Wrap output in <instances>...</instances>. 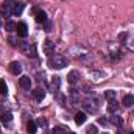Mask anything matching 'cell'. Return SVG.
I'll return each mask as SVG.
<instances>
[{
	"instance_id": "cell-1",
	"label": "cell",
	"mask_w": 134,
	"mask_h": 134,
	"mask_svg": "<svg viewBox=\"0 0 134 134\" xmlns=\"http://www.w3.org/2000/svg\"><path fill=\"white\" fill-rule=\"evenodd\" d=\"M67 64H69V61H67L66 56H63V55H55L50 59V66L53 69H64V67H67Z\"/></svg>"
},
{
	"instance_id": "cell-17",
	"label": "cell",
	"mask_w": 134,
	"mask_h": 134,
	"mask_svg": "<svg viewBox=\"0 0 134 134\" xmlns=\"http://www.w3.org/2000/svg\"><path fill=\"white\" fill-rule=\"evenodd\" d=\"M0 120H2V123H9V122L13 120V115H11L9 112H5V114H0Z\"/></svg>"
},
{
	"instance_id": "cell-11",
	"label": "cell",
	"mask_w": 134,
	"mask_h": 134,
	"mask_svg": "<svg viewBox=\"0 0 134 134\" xmlns=\"http://www.w3.org/2000/svg\"><path fill=\"white\" fill-rule=\"evenodd\" d=\"M86 119H87V115H86L84 112H76V114H75V123H76V125H83V123L86 122Z\"/></svg>"
},
{
	"instance_id": "cell-23",
	"label": "cell",
	"mask_w": 134,
	"mask_h": 134,
	"mask_svg": "<svg viewBox=\"0 0 134 134\" xmlns=\"http://www.w3.org/2000/svg\"><path fill=\"white\" fill-rule=\"evenodd\" d=\"M53 134H66V130H64L63 126H56V128L53 130Z\"/></svg>"
},
{
	"instance_id": "cell-12",
	"label": "cell",
	"mask_w": 134,
	"mask_h": 134,
	"mask_svg": "<svg viewBox=\"0 0 134 134\" xmlns=\"http://www.w3.org/2000/svg\"><path fill=\"white\" fill-rule=\"evenodd\" d=\"M122 104L126 106V108H131L134 104V95H131V94H130V95H125L123 100H122Z\"/></svg>"
},
{
	"instance_id": "cell-28",
	"label": "cell",
	"mask_w": 134,
	"mask_h": 134,
	"mask_svg": "<svg viewBox=\"0 0 134 134\" xmlns=\"http://www.w3.org/2000/svg\"><path fill=\"white\" fill-rule=\"evenodd\" d=\"M70 134H75V133H70Z\"/></svg>"
},
{
	"instance_id": "cell-26",
	"label": "cell",
	"mask_w": 134,
	"mask_h": 134,
	"mask_svg": "<svg viewBox=\"0 0 134 134\" xmlns=\"http://www.w3.org/2000/svg\"><path fill=\"white\" fill-rule=\"evenodd\" d=\"M103 134H109V133H103Z\"/></svg>"
},
{
	"instance_id": "cell-6",
	"label": "cell",
	"mask_w": 134,
	"mask_h": 134,
	"mask_svg": "<svg viewBox=\"0 0 134 134\" xmlns=\"http://www.w3.org/2000/svg\"><path fill=\"white\" fill-rule=\"evenodd\" d=\"M16 31H17V34H19L20 37H27V34H28V27H27V24H24V22L17 24Z\"/></svg>"
},
{
	"instance_id": "cell-2",
	"label": "cell",
	"mask_w": 134,
	"mask_h": 134,
	"mask_svg": "<svg viewBox=\"0 0 134 134\" xmlns=\"http://www.w3.org/2000/svg\"><path fill=\"white\" fill-rule=\"evenodd\" d=\"M19 50L25 55V56H36V45L30 42H20L19 44Z\"/></svg>"
},
{
	"instance_id": "cell-9",
	"label": "cell",
	"mask_w": 134,
	"mask_h": 134,
	"mask_svg": "<svg viewBox=\"0 0 134 134\" xmlns=\"http://www.w3.org/2000/svg\"><path fill=\"white\" fill-rule=\"evenodd\" d=\"M59 84H61V81H59V78H58V76L52 78V83H50V91H52L53 94H56V92H58V89H59Z\"/></svg>"
},
{
	"instance_id": "cell-8",
	"label": "cell",
	"mask_w": 134,
	"mask_h": 134,
	"mask_svg": "<svg viewBox=\"0 0 134 134\" xmlns=\"http://www.w3.org/2000/svg\"><path fill=\"white\" fill-rule=\"evenodd\" d=\"M19 84H20L22 89H27V91H28V89L31 87V80H30V76H20Z\"/></svg>"
},
{
	"instance_id": "cell-3",
	"label": "cell",
	"mask_w": 134,
	"mask_h": 134,
	"mask_svg": "<svg viewBox=\"0 0 134 134\" xmlns=\"http://www.w3.org/2000/svg\"><path fill=\"white\" fill-rule=\"evenodd\" d=\"M42 50H44V53L47 56H53V53H55V42L50 41V39H47L44 42V45H42Z\"/></svg>"
},
{
	"instance_id": "cell-5",
	"label": "cell",
	"mask_w": 134,
	"mask_h": 134,
	"mask_svg": "<svg viewBox=\"0 0 134 134\" xmlns=\"http://www.w3.org/2000/svg\"><path fill=\"white\" fill-rule=\"evenodd\" d=\"M8 70H9V73H13V75H19V73L22 72V66H20L17 61H13V63H9Z\"/></svg>"
},
{
	"instance_id": "cell-21",
	"label": "cell",
	"mask_w": 134,
	"mask_h": 134,
	"mask_svg": "<svg viewBox=\"0 0 134 134\" xmlns=\"http://www.w3.org/2000/svg\"><path fill=\"white\" fill-rule=\"evenodd\" d=\"M115 95H117V94H115L114 91H106V92H104V98H106V100H114Z\"/></svg>"
},
{
	"instance_id": "cell-7",
	"label": "cell",
	"mask_w": 134,
	"mask_h": 134,
	"mask_svg": "<svg viewBox=\"0 0 134 134\" xmlns=\"http://www.w3.org/2000/svg\"><path fill=\"white\" fill-rule=\"evenodd\" d=\"M67 81H69L70 84H76V83L80 81V72H76V70H72V72L67 75Z\"/></svg>"
},
{
	"instance_id": "cell-15",
	"label": "cell",
	"mask_w": 134,
	"mask_h": 134,
	"mask_svg": "<svg viewBox=\"0 0 134 134\" xmlns=\"http://www.w3.org/2000/svg\"><path fill=\"white\" fill-rule=\"evenodd\" d=\"M27 131H28V134H36V131H37V125L34 123L33 120H30V122L27 123Z\"/></svg>"
},
{
	"instance_id": "cell-13",
	"label": "cell",
	"mask_w": 134,
	"mask_h": 134,
	"mask_svg": "<svg viewBox=\"0 0 134 134\" xmlns=\"http://www.w3.org/2000/svg\"><path fill=\"white\" fill-rule=\"evenodd\" d=\"M108 111L109 112H117L119 111V104L115 100H108Z\"/></svg>"
},
{
	"instance_id": "cell-16",
	"label": "cell",
	"mask_w": 134,
	"mask_h": 134,
	"mask_svg": "<svg viewBox=\"0 0 134 134\" xmlns=\"http://www.w3.org/2000/svg\"><path fill=\"white\" fill-rule=\"evenodd\" d=\"M22 11H24V5H22V3H14V6H13V14L20 16Z\"/></svg>"
},
{
	"instance_id": "cell-24",
	"label": "cell",
	"mask_w": 134,
	"mask_h": 134,
	"mask_svg": "<svg viewBox=\"0 0 134 134\" xmlns=\"http://www.w3.org/2000/svg\"><path fill=\"white\" fill-rule=\"evenodd\" d=\"M36 125H39V126H47V120H45V119H42V117H41V119H39V120H37V123H36Z\"/></svg>"
},
{
	"instance_id": "cell-18",
	"label": "cell",
	"mask_w": 134,
	"mask_h": 134,
	"mask_svg": "<svg viewBox=\"0 0 134 134\" xmlns=\"http://www.w3.org/2000/svg\"><path fill=\"white\" fill-rule=\"evenodd\" d=\"M5 28H6L8 31H16V28H17V24H14L13 20H8V22H6V25H5Z\"/></svg>"
},
{
	"instance_id": "cell-10",
	"label": "cell",
	"mask_w": 134,
	"mask_h": 134,
	"mask_svg": "<svg viewBox=\"0 0 134 134\" xmlns=\"http://www.w3.org/2000/svg\"><path fill=\"white\" fill-rule=\"evenodd\" d=\"M36 22L37 24H45L47 22V13L45 11H37L36 13Z\"/></svg>"
},
{
	"instance_id": "cell-20",
	"label": "cell",
	"mask_w": 134,
	"mask_h": 134,
	"mask_svg": "<svg viewBox=\"0 0 134 134\" xmlns=\"http://www.w3.org/2000/svg\"><path fill=\"white\" fill-rule=\"evenodd\" d=\"M111 122H112V125H115V126H122V123H123V120H122L120 117H117V115L111 117Z\"/></svg>"
},
{
	"instance_id": "cell-14",
	"label": "cell",
	"mask_w": 134,
	"mask_h": 134,
	"mask_svg": "<svg viewBox=\"0 0 134 134\" xmlns=\"http://www.w3.org/2000/svg\"><path fill=\"white\" fill-rule=\"evenodd\" d=\"M33 97L36 101H42L44 100V97H45V92L44 91H41V89H36V91H33Z\"/></svg>"
},
{
	"instance_id": "cell-4",
	"label": "cell",
	"mask_w": 134,
	"mask_h": 134,
	"mask_svg": "<svg viewBox=\"0 0 134 134\" xmlns=\"http://www.w3.org/2000/svg\"><path fill=\"white\" fill-rule=\"evenodd\" d=\"M13 6H14V3H11V2H5V3L2 5V8H0V13H2L5 17H9V16L13 14Z\"/></svg>"
},
{
	"instance_id": "cell-22",
	"label": "cell",
	"mask_w": 134,
	"mask_h": 134,
	"mask_svg": "<svg viewBox=\"0 0 134 134\" xmlns=\"http://www.w3.org/2000/svg\"><path fill=\"white\" fill-rule=\"evenodd\" d=\"M86 133H87V134H97V133H98V130H97V126H95V125H91V126H87Z\"/></svg>"
},
{
	"instance_id": "cell-27",
	"label": "cell",
	"mask_w": 134,
	"mask_h": 134,
	"mask_svg": "<svg viewBox=\"0 0 134 134\" xmlns=\"http://www.w3.org/2000/svg\"><path fill=\"white\" fill-rule=\"evenodd\" d=\"M130 134H134V131H133V133H130Z\"/></svg>"
},
{
	"instance_id": "cell-25",
	"label": "cell",
	"mask_w": 134,
	"mask_h": 134,
	"mask_svg": "<svg viewBox=\"0 0 134 134\" xmlns=\"http://www.w3.org/2000/svg\"><path fill=\"white\" fill-rule=\"evenodd\" d=\"M0 27H2V16H0Z\"/></svg>"
},
{
	"instance_id": "cell-19",
	"label": "cell",
	"mask_w": 134,
	"mask_h": 134,
	"mask_svg": "<svg viewBox=\"0 0 134 134\" xmlns=\"http://www.w3.org/2000/svg\"><path fill=\"white\" fill-rule=\"evenodd\" d=\"M6 94H8L6 83H5V80H0V95H6Z\"/></svg>"
}]
</instances>
